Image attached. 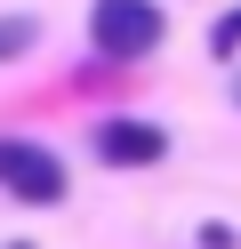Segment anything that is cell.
Returning <instances> with one entry per match:
<instances>
[{
    "mask_svg": "<svg viewBox=\"0 0 241 249\" xmlns=\"http://www.w3.org/2000/svg\"><path fill=\"white\" fill-rule=\"evenodd\" d=\"M201 249H241V233H233V225H209V233H201Z\"/></svg>",
    "mask_w": 241,
    "mask_h": 249,
    "instance_id": "cell-6",
    "label": "cell"
},
{
    "mask_svg": "<svg viewBox=\"0 0 241 249\" xmlns=\"http://www.w3.org/2000/svg\"><path fill=\"white\" fill-rule=\"evenodd\" d=\"M8 249H32V241H8Z\"/></svg>",
    "mask_w": 241,
    "mask_h": 249,
    "instance_id": "cell-7",
    "label": "cell"
},
{
    "mask_svg": "<svg viewBox=\"0 0 241 249\" xmlns=\"http://www.w3.org/2000/svg\"><path fill=\"white\" fill-rule=\"evenodd\" d=\"M64 161L48 145H32V137H0V193L8 201H24V209H56L64 201Z\"/></svg>",
    "mask_w": 241,
    "mask_h": 249,
    "instance_id": "cell-2",
    "label": "cell"
},
{
    "mask_svg": "<svg viewBox=\"0 0 241 249\" xmlns=\"http://www.w3.org/2000/svg\"><path fill=\"white\" fill-rule=\"evenodd\" d=\"M24 49H40V24H32V17H0V65L24 56Z\"/></svg>",
    "mask_w": 241,
    "mask_h": 249,
    "instance_id": "cell-4",
    "label": "cell"
},
{
    "mask_svg": "<svg viewBox=\"0 0 241 249\" xmlns=\"http://www.w3.org/2000/svg\"><path fill=\"white\" fill-rule=\"evenodd\" d=\"M209 56H225V65L241 56V8H225V17L209 24Z\"/></svg>",
    "mask_w": 241,
    "mask_h": 249,
    "instance_id": "cell-5",
    "label": "cell"
},
{
    "mask_svg": "<svg viewBox=\"0 0 241 249\" xmlns=\"http://www.w3.org/2000/svg\"><path fill=\"white\" fill-rule=\"evenodd\" d=\"M233 97H241V81H233Z\"/></svg>",
    "mask_w": 241,
    "mask_h": 249,
    "instance_id": "cell-8",
    "label": "cell"
},
{
    "mask_svg": "<svg viewBox=\"0 0 241 249\" xmlns=\"http://www.w3.org/2000/svg\"><path fill=\"white\" fill-rule=\"evenodd\" d=\"M169 40V17H161V0H96L89 8V49L105 65H137Z\"/></svg>",
    "mask_w": 241,
    "mask_h": 249,
    "instance_id": "cell-1",
    "label": "cell"
},
{
    "mask_svg": "<svg viewBox=\"0 0 241 249\" xmlns=\"http://www.w3.org/2000/svg\"><path fill=\"white\" fill-rule=\"evenodd\" d=\"M161 153H169L161 121H96V161L105 169H153Z\"/></svg>",
    "mask_w": 241,
    "mask_h": 249,
    "instance_id": "cell-3",
    "label": "cell"
}]
</instances>
